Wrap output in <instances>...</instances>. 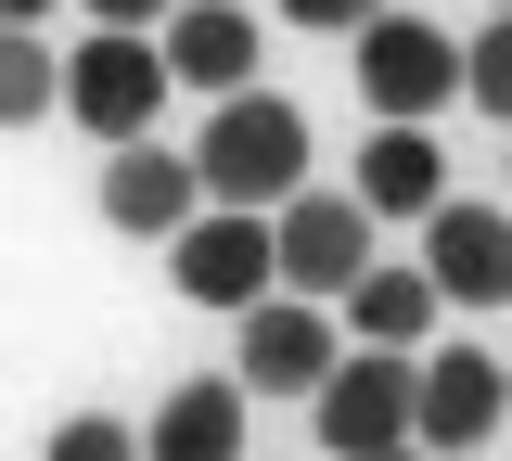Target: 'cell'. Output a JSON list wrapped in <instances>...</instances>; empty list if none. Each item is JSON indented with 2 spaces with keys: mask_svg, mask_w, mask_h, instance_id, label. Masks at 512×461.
<instances>
[{
  "mask_svg": "<svg viewBox=\"0 0 512 461\" xmlns=\"http://www.w3.org/2000/svg\"><path fill=\"white\" fill-rule=\"evenodd\" d=\"M372 13H397V0H282V26H333V39H359Z\"/></svg>",
  "mask_w": 512,
  "mask_h": 461,
  "instance_id": "ac0fdd59",
  "label": "cell"
},
{
  "mask_svg": "<svg viewBox=\"0 0 512 461\" xmlns=\"http://www.w3.org/2000/svg\"><path fill=\"white\" fill-rule=\"evenodd\" d=\"M64 116L103 141V154L154 141V116H167V52H154V39H116V26H90V39L64 52Z\"/></svg>",
  "mask_w": 512,
  "mask_h": 461,
  "instance_id": "3957f363",
  "label": "cell"
},
{
  "mask_svg": "<svg viewBox=\"0 0 512 461\" xmlns=\"http://www.w3.org/2000/svg\"><path fill=\"white\" fill-rule=\"evenodd\" d=\"M39 461H141V436H128L116 410H64V423H52V449H39Z\"/></svg>",
  "mask_w": 512,
  "mask_h": 461,
  "instance_id": "e0dca14e",
  "label": "cell"
},
{
  "mask_svg": "<svg viewBox=\"0 0 512 461\" xmlns=\"http://www.w3.org/2000/svg\"><path fill=\"white\" fill-rule=\"evenodd\" d=\"M269 269H282V295L333 308V295L372 269V218H359V193H295V205H269Z\"/></svg>",
  "mask_w": 512,
  "mask_h": 461,
  "instance_id": "8992f818",
  "label": "cell"
},
{
  "mask_svg": "<svg viewBox=\"0 0 512 461\" xmlns=\"http://www.w3.org/2000/svg\"><path fill=\"white\" fill-rule=\"evenodd\" d=\"M500 410H512V372L487 346H423L410 359V449L423 461H474L500 436Z\"/></svg>",
  "mask_w": 512,
  "mask_h": 461,
  "instance_id": "277c9868",
  "label": "cell"
},
{
  "mask_svg": "<svg viewBox=\"0 0 512 461\" xmlns=\"http://www.w3.org/2000/svg\"><path fill=\"white\" fill-rule=\"evenodd\" d=\"M423 282H436V308H512V205L448 193L423 218Z\"/></svg>",
  "mask_w": 512,
  "mask_h": 461,
  "instance_id": "ba28073f",
  "label": "cell"
},
{
  "mask_svg": "<svg viewBox=\"0 0 512 461\" xmlns=\"http://www.w3.org/2000/svg\"><path fill=\"white\" fill-rule=\"evenodd\" d=\"M39 116H64V52L39 26H0V129H39Z\"/></svg>",
  "mask_w": 512,
  "mask_h": 461,
  "instance_id": "9a60e30c",
  "label": "cell"
},
{
  "mask_svg": "<svg viewBox=\"0 0 512 461\" xmlns=\"http://www.w3.org/2000/svg\"><path fill=\"white\" fill-rule=\"evenodd\" d=\"M346 333L384 346V359H423V346H436V282H423V269H359V282H346Z\"/></svg>",
  "mask_w": 512,
  "mask_h": 461,
  "instance_id": "4fadbf2b",
  "label": "cell"
},
{
  "mask_svg": "<svg viewBox=\"0 0 512 461\" xmlns=\"http://www.w3.org/2000/svg\"><path fill=\"white\" fill-rule=\"evenodd\" d=\"M192 205H205L192 154H167V141H128V154H103V231H141V244H167Z\"/></svg>",
  "mask_w": 512,
  "mask_h": 461,
  "instance_id": "8fae6325",
  "label": "cell"
},
{
  "mask_svg": "<svg viewBox=\"0 0 512 461\" xmlns=\"http://www.w3.org/2000/svg\"><path fill=\"white\" fill-rule=\"evenodd\" d=\"M500 13H512V0H500Z\"/></svg>",
  "mask_w": 512,
  "mask_h": 461,
  "instance_id": "7402d4cb",
  "label": "cell"
},
{
  "mask_svg": "<svg viewBox=\"0 0 512 461\" xmlns=\"http://www.w3.org/2000/svg\"><path fill=\"white\" fill-rule=\"evenodd\" d=\"M436 205H448L436 129H372L359 141V218H436Z\"/></svg>",
  "mask_w": 512,
  "mask_h": 461,
  "instance_id": "7c38bea8",
  "label": "cell"
},
{
  "mask_svg": "<svg viewBox=\"0 0 512 461\" xmlns=\"http://www.w3.org/2000/svg\"><path fill=\"white\" fill-rule=\"evenodd\" d=\"M320 449L333 461H384L410 449V359H384V346H359V359H333V385L308 397Z\"/></svg>",
  "mask_w": 512,
  "mask_h": 461,
  "instance_id": "52a82bcc",
  "label": "cell"
},
{
  "mask_svg": "<svg viewBox=\"0 0 512 461\" xmlns=\"http://www.w3.org/2000/svg\"><path fill=\"white\" fill-rule=\"evenodd\" d=\"M346 52H359V103H372V129H436L448 103H461V39L423 26V13H372Z\"/></svg>",
  "mask_w": 512,
  "mask_h": 461,
  "instance_id": "7a4b0ae2",
  "label": "cell"
},
{
  "mask_svg": "<svg viewBox=\"0 0 512 461\" xmlns=\"http://www.w3.org/2000/svg\"><path fill=\"white\" fill-rule=\"evenodd\" d=\"M141 461H244V385H180L141 423Z\"/></svg>",
  "mask_w": 512,
  "mask_h": 461,
  "instance_id": "5bb4252c",
  "label": "cell"
},
{
  "mask_svg": "<svg viewBox=\"0 0 512 461\" xmlns=\"http://www.w3.org/2000/svg\"><path fill=\"white\" fill-rule=\"evenodd\" d=\"M333 359H346L333 308H308V295H269V308H244V372H231V385H282V397H320V385H333Z\"/></svg>",
  "mask_w": 512,
  "mask_h": 461,
  "instance_id": "9c48e42d",
  "label": "cell"
},
{
  "mask_svg": "<svg viewBox=\"0 0 512 461\" xmlns=\"http://www.w3.org/2000/svg\"><path fill=\"white\" fill-rule=\"evenodd\" d=\"M77 13H90V26H116V39H154L180 0H77Z\"/></svg>",
  "mask_w": 512,
  "mask_h": 461,
  "instance_id": "d6986e66",
  "label": "cell"
},
{
  "mask_svg": "<svg viewBox=\"0 0 512 461\" xmlns=\"http://www.w3.org/2000/svg\"><path fill=\"white\" fill-rule=\"evenodd\" d=\"M39 13H52V0H0V26H39Z\"/></svg>",
  "mask_w": 512,
  "mask_h": 461,
  "instance_id": "ffe728a7",
  "label": "cell"
},
{
  "mask_svg": "<svg viewBox=\"0 0 512 461\" xmlns=\"http://www.w3.org/2000/svg\"><path fill=\"white\" fill-rule=\"evenodd\" d=\"M384 461H423V449H384Z\"/></svg>",
  "mask_w": 512,
  "mask_h": 461,
  "instance_id": "44dd1931",
  "label": "cell"
},
{
  "mask_svg": "<svg viewBox=\"0 0 512 461\" xmlns=\"http://www.w3.org/2000/svg\"><path fill=\"white\" fill-rule=\"evenodd\" d=\"M167 282H180L192 308H231V321L269 308V282H282V269H269V218H244V205H192L180 231H167Z\"/></svg>",
  "mask_w": 512,
  "mask_h": 461,
  "instance_id": "5b68a950",
  "label": "cell"
},
{
  "mask_svg": "<svg viewBox=\"0 0 512 461\" xmlns=\"http://www.w3.org/2000/svg\"><path fill=\"white\" fill-rule=\"evenodd\" d=\"M461 103H487L500 141H512V13H487V26L461 39Z\"/></svg>",
  "mask_w": 512,
  "mask_h": 461,
  "instance_id": "2e32d148",
  "label": "cell"
},
{
  "mask_svg": "<svg viewBox=\"0 0 512 461\" xmlns=\"http://www.w3.org/2000/svg\"><path fill=\"white\" fill-rule=\"evenodd\" d=\"M154 52H167V90H256V13L244 0H180L167 26H154Z\"/></svg>",
  "mask_w": 512,
  "mask_h": 461,
  "instance_id": "30bf717a",
  "label": "cell"
},
{
  "mask_svg": "<svg viewBox=\"0 0 512 461\" xmlns=\"http://www.w3.org/2000/svg\"><path fill=\"white\" fill-rule=\"evenodd\" d=\"M192 180H205V205H244V218L295 205L308 193V116L282 90H231L205 116V141H192Z\"/></svg>",
  "mask_w": 512,
  "mask_h": 461,
  "instance_id": "6da1fadb",
  "label": "cell"
},
{
  "mask_svg": "<svg viewBox=\"0 0 512 461\" xmlns=\"http://www.w3.org/2000/svg\"><path fill=\"white\" fill-rule=\"evenodd\" d=\"M500 372H512V359H500Z\"/></svg>",
  "mask_w": 512,
  "mask_h": 461,
  "instance_id": "603a6c76",
  "label": "cell"
}]
</instances>
